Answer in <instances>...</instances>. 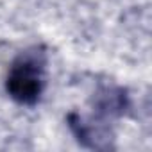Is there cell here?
<instances>
[{
	"mask_svg": "<svg viewBox=\"0 0 152 152\" xmlns=\"http://www.w3.org/2000/svg\"><path fill=\"white\" fill-rule=\"evenodd\" d=\"M45 52L38 47L22 52L13 61L6 90L15 102L32 106L39 100L45 86Z\"/></svg>",
	"mask_w": 152,
	"mask_h": 152,
	"instance_id": "obj_1",
	"label": "cell"
},
{
	"mask_svg": "<svg viewBox=\"0 0 152 152\" xmlns=\"http://www.w3.org/2000/svg\"><path fill=\"white\" fill-rule=\"evenodd\" d=\"M68 125L72 129V132L75 134V138L79 140V143H83L84 147L90 148H109V141L113 140V134L109 132V129L106 127V124L100 122H86L83 116L72 113L68 116Z\"/></svg>",
	"mask_w": 152,
	"mask_h": 152,
	"instance_id": "obj_2",
	"label": "cell"
},
{
	"mask_svg": "<svg viewBox=\"0 0 152 152\" xmlns=\"http://www.w3.org/2000/svg\"><path fill=\"white\" fill-rule=\"evenodd\" d=\"M95 111L102 118L120 116L127 107V95L122 88L116 86H102L95 93Z\"/></svg>",
	"mask_w": 152,
	"mask_h": 152,
	"instance_id": "obj_3",
	"label": "cell"
}]
</instances>
